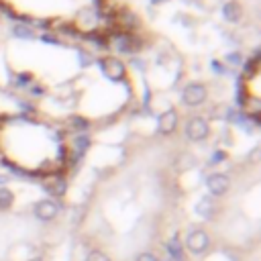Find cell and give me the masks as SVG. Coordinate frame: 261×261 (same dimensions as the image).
Returning a JSON list of instances; mask_svg holds the SVG:
<instances>
[{"instance_id":"8992f818","label":"cell","mask_w":261,"mask_h":261,"mask_svg":"<svg viewBox=\"0 0 261 261\" xmlns=\"http://www.w3.org/2000/svg\"><path fill=\"white\" fill-rule=\"evenodd\" d=\"M175 126H177V112L173 108H169V110H165V112L159 114L157 128H159L161 135H171L175 130Z\"/></svg>"},{"instance_id":"d4e9b609","label":"cell","mask_w":261,"mask_h":261,"mask_svg":"<svg viewBox=\"0 0 261 261\" xmlns=\"http://www.w3.org/2000/svg\"><path fill=\"white\" fill-rule=\"evenodd\" d=\"M29 261H43V257H31Z\"/></svg>"},{"instance_id":"ba28073f","label":"cell","mask_w":261,"mask_h":261,"mask_svg":"<svg viewBox=\"0 0 261 261\" xmlns=\"http://www.w3.org/2000/svg\"><path fill=\"white\" fill-rule=\"evenodd\" d=\"M216 212V206H214V200L210 196H204L196 202V214L202 216V218H212Z\"/></svg>"},{"instance_id":"603a6c76","label":"cell","mask_w":261,"mask_h":261,"mask_svg":"<svg viewBox=\"0 0 261 261\" xmlns=\"http://www.w3.org/2000/svg\"><path fill=\"white\" fill-rule=\"evenodd\" d=\"M212 69H216L218 73H224V67H222V63H220V61H212Z\"/></svg>"},{"instance_id":"44dd1931","label":"cell","mask_w":261,"mask_h":261,"mask_svg":"<svg viewBox=\"0 0 261 261\" xmlns=\"http://www.w3.org/2000/svg\"><path fill=\"white\" fill-rule=\"evenodd\" d=\"M222 159H224V153H222V151H218V153L212 155V163H220Z\"/></svg>"},{"instance_id":"7402d4cb","label":"cell","mask_w":261,"mask_h":261,"mask_svg":"<svg viewBox=\"0 0 261 261\" xmlns=\"http://www.w3.org/2000/svg\"><path fill=\"white\" fill-rule=\"evenodd\" d=\"M80 61H82V63H84V65H88V63H90V61H92V57H90V55H88V53H80Z\"/></svg>"},{"instance_id":"6da1fadb","label":"cell","mask_w":261,"mask_h":261,"mask_svg":"<svg viewBox=\"0 0 261 261\" xmlns=\"http://www.w3.org/2000/svg\"><path fill=\"white\" fill-rule=\"evenodd\" d=\"M208 247H210V234L206 230H202V228L190 230L186 241H184V249H188L194 255H202Z\"/></svg>"},{"instance_id":"7c38bea8","label":"cell","mask_w":261,"mask_h":261,"mask_svg":"<svg viewBox=\"0 0 261 261\" xmlns=\"http://www.w3.org/2000/svg\"><path fill=\"white\" fill-rule=\"evenodd\" d=\"M45 192L51 194L53 198H59V196L65 194V181H63L61 177H53V179H49V181L45 184Z\"/></svg>"},{"instance_id":"52a82bcc","label":"cell","mask_w":261,"mask_h":261,"mask_svg":"<svg viewBox=\"0 0 261 261\" xmlns=\"http://www.w3.org/2000/svg\"><path fill=\"white\" fill-rule=\"evenodd\" d=\"M100 67H102L104 75L110 77V80H120V77L124 75V65H122L116 57H106V59H102V61H100Z\"/></svg>"},{"instance_id":"3957f363","label":"cell","mask_w":261,"mask_h":261,"mask_svg":"<svg viewBox=\"0 0 261 261\" xmlns=\"http://www.w3.org/2000/svg\"><path fill=\"white\" fill-rule=\"evenodd\" d=\"M208 135H210V126H208V122L202 116H194V118L188 120V124H186V137L190 141H196L198 143V141H204Z\"/></svg>"},{"instance_id":"277c9868","label":"cell","mask_w":261,"mask_h":261,"mask_svg":"<svg viewBox=\"0 0 261 261\" xmlns=\"http://www.w3.org/2000/svg\"><path fill=\"white\" fill-rule=\"evenodd\" d=\"M206 96H208V92L202 84H188L181 92V102L186 106H200V104H204Z\"/></svg>"},{"instance_id":"2e32d148","label":"cell","mask_w":261,"mask_h":261,"mask_svg":"<svg viewBox=\"0 0 261 261\" xmlns=\"http://www.w3.org/2000/svg\"><path fill=\"white\" fill-rule=\"evenodd\" d=\"M73 147H75V153H77V155H82V153H84V151L90 147V139H88L86 135H80V137H75Z\"/></svg>"},{"instance_id":"d6986e66","label":"cell","mask_w":261,"mask_h":261,"mask_svg":"<svg viewBox=\"0 0 261 261\" xmlns=\"http://www.w3.org/2000/svg\"><path fill=\"white\" fill-rule=\"evenodd\" d=\"M135 261H157V257L151 253V251H143V253H139L137 255V259Z\"/></svg>"},{"instance_id":"4fadbf2b","label":"cell","mask_w":261,"mask_h":261,"mask_svg":"<svg viewBox=\"0 0 261 261\" xmlns=\"http://www.w3.org/2000/svg\"><path fill=\"white\" fill-rule=\"evenodd\" d=\"M14 204V194L8 188H0V210H8Z\"/></svg>"},{"instance_id":"9a60e30c","label":"cell","mask_w":261,"mask_h":261,"mask_svg":"<svg viewBox=\"0 0 261 261\" xmlns=\"http://www.w3.org/2000/svg\"><path fill=\"white\" fill-rule=\"evenodd\" d=\"M114 47H116L118 51H122V53H130V51H133L128 37H116V39H114Z\"/></svg>"},{"instance_id":"7a4b0ae2","label":"cell","mask_w":261,"mask_h":261,"mask_svg":"<svg viewBox=\"0 0 261 261\" xmlns=\"http://www.w3.org/2000/svg\"><path fill=\"white\" fill-rule=\"evenodd\" d=\"M57 212H59V206H57V202H55L53 198H43V200L35 202V206H33V214H35V218H39L41 222L53 220V218L57 216Z\"/></svg>"},{"instance_id":"30bf717a","label":"cell","mask_w":261,"mask_h":261,"mask_svg":"<svg viewBox=\"0 0 261 261\" xmlns=\"http://www.w3.org/2000/svg\"><path fill=\"white\" fill-rule=\"evenodd\" d=\"M222 14H224L226 20H230V22H239V20L243 18V6H241L237 0H230V2L224 4Z\"/></svg>"},{"instance_id":"5bb4252c","label":"cell","mask_w":261,"mask_h":261,"mask_svg":"<svg viewBox=\"0 0 261 261\" xmlns=\"http://www.w3.org/2000/svg\"><path fill=\"white\" fill-rule=\"evenodd\" d=\"M12 33H14L16 37H20V39H31V37L35 35V33H33V29H31V27H27V24H14Z\"/></svg>"},{"instance_id":"484cf974","label":"cell","mask_w":261,"mask_h":261,"mask_svg":"<svg viewBox=\"0 0 261 261\" xmlns=\"http://www.w3.org/2000/svg\"><path fill=\"white\" fill-rule=\"evenodd\" d=\"M161 2H165V0H153V4H161Z\"/></svg>"},{"instance_id":"5b68a950","label":"cell","mask_w":261,"mask_h":261,"mask_svg":"<svg viewBox=\"0 0 261 261\" xmlns=\"http://www.w3.org/2000/svg\"><path fill=\"white\" fill-rule=\"evenodd\" d=\"M206 188L212 196H224L230 188V179L226 173H210L206 177Z\"/></svg>"},{"instance_id":"9c48e42d","label":"cell","mask_w":261,"mask_h":261,"mask_svg":"<svg viewBox=\"0 0 261 261\" xmlns=\"http://www.w3.org/2000/svg\"><path fill=\"white\" fill-rule=\"evenodd\" d=\"M165 251L169 253V257L173 259V261H184V245H181V241H179V237L177 234H173L167 243H165Z\"/></svg>"},{"instance_id":"8fae6325","label":"cell","mask_w":261,"mask_h":261,"mask_svg":"<svg viewBox=\"0 0 261 261\" xmlns=\"http://www.w3.org/2000/svg\"><path fill=\"white\" fill-rule=\"evenodd\" d=\"M77 22H80L82 29L90 31V29H94V27L98 24V14H96L92 8H86V10H82V12L77 14Z\"/></svg>"},{"instance_id":"ac0fdd59","label":"cell","mask_w":261,"mask_h":261,"mask_svg":"<svg viewBox=\"0 0 261 261\" xmlns=\"http://www.w3.org/2000/svg\"><path fill=\"white\" fill-rule=\"evenodd\" d=\"M84 261H110V259H108V255H106L104 251H100V249H92V251L84 257Z\"/></svg>"},{"instance_id":"e0dca14e","label":"cell","mask_w":261,"mask_h":261,"mask_svg":"<svg viewBox=\"0 0 261 261\" xmlns=\"http://www.w3.org/2000/svg\"><path fill=\"white\" fill-rule=\"evenodd\" d=\"M196 165V161H194V157L190 155V153H184V155H179V159H177V169H190V167H194Z\"/></svg>"},{"instance_id":"cb8c5ba5","label":"cell","mask_w":261,"mask_h":261,"mask_svg":"<svg viewBox=\"0 0 261 261\" xmlns=\"http://www.w3.org/2000/svg\"><path fill=\"white\" fill-rule=\"evenodd\" d=\"M6 181H8V175H4V173H0V188H2V186H4Z\"/></svg>"},{"instance_id":"ffe728a7","label":"cell","mask_w":261,"mask_h":261,"mask_svg":"<svg viewBox=\"0 0 261 261\" xmlns=\"http://www.w3.org/2000/svg\"><path fill=\"white\" fill-rule=\"evenodd\" d=\"M73 124H75V128H77V130H84V128L88 126V120H86V118L75 116V118H73Z\"/></svg>"}]
</instances>
